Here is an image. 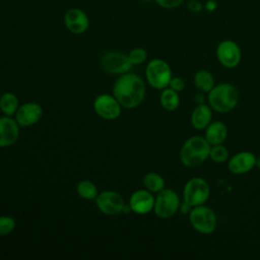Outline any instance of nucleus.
<instances>
[{
  "mask_svg": "<svg viewBox=\"0 0 260 260\" xmlns=\"http://www.w3.org/2000/svg\"><path fill=\"white\" fill-rule=\"evenodd\" d=\"M113 95L126 109L138 107L145 96V84L142 78L134 73L122 74L113 85Z\"/></svg>",
  "mask_w": 260,
  "mask_h": 260,
  "instance_id": "obj_1",
  "label": "nucleus"
},
{
  "mask_svg": "<svg viewBox=\"0 0 260 260\" xmlns=\"http://www.w3.org/2000/svg\"><path fill=\"white\" fill-rule=\"evenodd\" d=\"M211 145L203 136L195 135L188 138L180 150V160L187 168L202 165L208 157Z\"/></svg>",
  "mask_w": 260,
  "mask_h": 260,
  "instance_id": "obj_2",
  "label": "nucleus"
},
{
  "mask_svg": "<svg viewBox=\"0 0 260 260\" xmlns=\"http://www.w3.org/2000/svg\"><path fill=\"white\" fill-rule=\"evenodd\" d=\"M207 101L212 110L221 114L229 113L237 107L239 92L233 84L220 83L208 91Z\"/></svg>",
  "mask_w": 260,
  "mask_h": 260,
  "instance_id": "obj_3",
  "label": "nucleus"
},
{
  "mask_svg": "<svg viewBox=\"0 0 260 260\" xmlns=\"http://www.w3.org/2000/svg\"><path fill=\"white\" fill-rule=\"evenodd\" d=\"M147 82L155 89H164L169 86L172 76L170 65L161 59L151 60L145 68Z\"/></svg>",
  "mask_w": 260,
  "mask_h": 260,
  "instance_id": "obj_4",
  "label": "nucleus"
},
{
  "mask_svg": "<svg viewBox=\"0 0 260 260\" xmlns=\"http://www.w3.org/2000/svg\"><path fill=\"white\" fill-rule=\"evenodd\" d=\"M190 223L200 234H211L214 232L217 220L214 211L204 204L194 206L189 213Z\"/></svg>",
  "mask_w": 260,
  "mask_h": 260,
  "instance_id": "obj_5",
  "label": "nucleus"
},
{
  "mask_svg": "<svg viewBox=\"0 0 260 260\" xmlns=\"http://www.w3.org/2000/svg\"><path fill=\"white\" fill-rule=\"evenodd\" d=\"M210 196L208 183L200 177L191 178L183 190V200L192 207L204 204Z\"/></svg>",
  "mask_w": 260,
  "mask_h": 260,
  "instance_id": "obj_6",
  "label": "nucleus"
},
{
  "mask_svg": "<svg viewBox=\"0 0 260 260\" xmlns=\"http://www.w3.org/2000/svg\"><path fill=\"white\" fill-rule=\"evenodd\" d=\"M180 204L178 194L173 189L165 188L157 193L154 199L153 211L159 218H169L179 210Z\"/></svg>",
  "mask_w": 260,
  "mask_h": 260,
  "instance_id": "obj_7",
  "label": "nucleus"
},
{
  "mask_svg": "<svg viewBox=\"0 0 260 260\" xmlns=\"http://www.w3.org/2000/svg\"><path fill=\"white\" fill-rule=\"evenodd\" d=\"M95 204L99 210L107 215H117L123 212L125 201L121 194L116 191L107 190L98 194Z\"/></svg>",
  "mask_w": 260,
  "mask_h": 260,
  "instance_id": "obj_8",
  "label": "nucleus"
},
{
  "mask_svg": "<svg viewBox=\"0 0 260 260\" xmlns=\"http://www.w3.org/2000/svg\"><path fill=\"white\" fill-rule=\"evenodd\" d=\"M216 58L225 68L232 69L237 67L242 58L239 45L233 40H223L216 47Z\"/></svg>",
  "mask_w": 260,
  "mask_h": 260,
  "instance_id": "obj_9",
  "label": "nucleus"
},
{
  "mask_svg": "<svg viewBox=\"0 0 260 260\" xmlns=\"http://www.w3.org/2000/svg\"><path fill=\"white\" fill-rule=\"evenodd\" d=\"M101 65L106 72L120 75L129 72L133 66L128 55L117 51H111L104 54L101 58Z\"/></svg>",
  "mask_w": 260,
  "mask_h": 260,
  "instance_id": "obj_10",
  "label": "nucleus"
},
{
  "mask_svg": "<svg viewBox=\"0 0 260 260\" xmlns=\"http://www.w3.org/2000/svg\"><path fill=\"white\" fill-rule=\"evenodd\" d=\"M121 105L118 100L111 94L103 93L95 98L93 110L96 115L105 120H115L121 114Z\"/></svg>",
  "mask_w": 260,
  "mask_h": 260,
  "instance_id": "obj_11",
  "label": "nucleus"
},
{
  "mask_svg": "<svg viewBox=\"0 0 260 260\" xmlns=\"http://www.w3.org/2000/svg\"><path fill=\"white\" fill-rule=\"evenodd\" d=\"M64 24L70 32L81 35L87 30L89 19L83 10L79 8H70L64 14Z\"/></svg>",
  "mask_w": 260,
  "mask_h": 260,
  "instance_id": "obj_12",
  "label": "nucleus"
},
{
  "mask_svg": "<svg viewBox=\"0 0 260 260\" xmlns=\"http://www.w3.org/2000/svg\"><path fill=\"white\" fill-rule=\"evenodd\" d=\"M43 115L42 107L34 102L25 103L18 107L15 120L20 127H29L37 124Z\"/></svg>",
  "mask_w": 260,
  "mask_h": 260,
  "instance_id": "obj_13",
  "label": "nucleus"
},
{
  "mask_svg": "<svg viewBox=\"0 0 260 260\" xmlns=\"http://www.w3.org/2000/svg\"><path fill=\"white\" fill-rule=\"evenodd\" d=\"M154 197L152 193L146 189H140L133 192L129 198V206L131 211L137 214H146L153 209Z\"/></svg>",
  "mask_w": 260,
  "mask_h": 260,
  "instance_id": "obj_14",
  "label": "nucleus"
},
{
  "mask_svg": "<svg viewBox=\"0 0 260 260\" xmlns=\"http://www.w3.org/2000/svg\"><path fill=\"white\" fill-rule=\"evenodd\" d=\"M256 156L251 151H240L228 161V168L235 175H243L252 171L255 167Z\"/></svg>",
  "mask_w": 260,
  "mask_h": 260,
  "instance_id": "obj_15",
  "label": "nucleus"
},
{
  "mask_svg": "<svg viewBox=\"0 0 260 260\" xmlns=\"http://www.w3.org/2000/svg\"><path fill=\"white\" fill-rule=\"evenodd\" d=\"M19 125L11 116L0 117V148L12 145L19 136Z\"/></svg>",
  "mask_w": 260,
  "mask_h": 260,
  "instance_id": "obj_16",
  "label": "nucleus"
},
{
  "mask_svg": "<svg viewBox=\"0 0 260 260\" xmlns=\"http://www.w3.org/2000/svg\"><path fill=\"white\" fill-rule=\"evenodd\" d=\"M229 129L226 125L220 121L210 122V124L205 128V139L210 145L222 144L228 138Z\"/></svg>",
  "mask_w": 260,
  "mask_h": 260,
  "instance_id": "obj_17",
  "label": "nucleus"
},
{
  "mask_svg": "<svg viewBox=\"0 0 260 260\" xmlns=\"http://www.w3.org/2000/svg\"><path fill=\"white\" fill-rule=\"evenodd\" d=\"M212 112L209 105H198L191 114V124L197 130L205 129L211 122Z\"/></svg>",
  "mask_w": 260,
  "mask_h": 260,
  "instance_id": "obj_18",
  "label": "nucleus"
},
{
  "mask_svg": "<svg viewBox=\"0 0 260 260\" xmlns=\"http://www.w3.org/2000/svg\"><path fill=\"white\" fill-rule=\"evenodd\" d=\"M159 103L166 111L172 112L177 110L180 105V98L178 91L172 89L171 87L164 88L159 96Z\"/></svg>",
  "mask_w": 260,
  "mask_h": 260,
  "instance_id": "obj_19",
  "label": "nucleus"
},
{
  "mask_svg": "<svg viewBox=\"0 0 260 260\" xmlns=\"http://www.w3.org/2000/svg\"><path fill=\"white\" fill-rule=\"evenodd\" d=\"M195 86L203 92H208L214 86V77L213 75L205 69L197 71L193 78Z\"/></svg>",
  "mask_w": 260,
  "mask_h": 260,
  "instance_id": "obj_20",
  "label": "nucleus"
},
{
  "mask_svg": "<svg viewBox=\"0 0 260 260\" xmlns=\"http://www.w3.org/2000/svg\"><path fill=\"white\" fill-rule=\"evenodd\" d=\"M142 184L144 188L151 193H158L166 188L165 179L159 174L154 172L145 174L142 179Z\"/></svg>",
  "mask_w": 260,
  "mask_h": 260,
  "instance_id": "obj_21",
  "label": "nucleus"
},
{
  "mask_svg": "<svg viewBox=\"0 0 260 260\" xmlns=\"http://www.w3.org/2000/svg\"><path fill=\"white\" fill-rule=\"evenodd\" d=\"M18 109V99L12 92H5L0 96V110L5 116L15 115Z\"/></svg>",
  "mask_w": 260,
  "mask_h": 260,
  "instance_id": "obj_22",
  "label": "nucleus"
},
{
  "mask_svg": "<svg viewBox=\"0 0 260 260\" xmlns=\"http://www.w3.org/2000/svg\"><path fill=\"white\" fill-rule=\"evenodd\" d=\"M77 194L85 200H93L96 198L99 192L96 186L88 181V180H82L80 181L76 186Z\"/></svg>",
  "mask_w": 260,
  "mask_h": 260,
  "instance_id": "obj_23",
  "label": "nucleus"
},
{
  "mask_svg": "<svg viewBox=\"0 0 260 260\" xmlns=\"http://www.w3.org/2000/svg\"><path fill=\"white\" fill-rule=\"evenodd\" d=\"M229 150L225 146L222 144H216L211 145L210 152H209V158L215 162V164H222L225 162L229 158Z\"/></svg>",
  "mask_w": 260,
  "mask_h": 260,
  "instance_id": "obj_24",
  "label": "nucleus"
},
{
  "mask_svg": "<svg viewBox=\"0 0 260 260\" xmlns=\"http://www.w3.org/2000/svg\"><path fill=\"white\" fill-rule=\"evenodd\" d=\"M129 60L132 65H140L147 58V52L143 48H134L128 54Z\"/></svg>",
  "mask_w": 260,
  "mask_h": 260,
  "instance_id": "obj_25",
  "label": "nucleus"
},
{
  "mask_svg": "<svg viewBox=\"0 0 260 260\" xmlns=\"http://www.w3.org/2000/svg\"><path fill=\"white\" fill-rule=\"evenodd\" d=\"M15 228V220L11 216H0V237L7 236L13 232Z\"/></svg>",
  "mask_w": 260,
  "mask_h": 260,
  "instance_id": "obj_26",
  "label": "nucleus"
},
{
  "mask_svg": "<svg viewBox=\"0 0 260 260\" xmlns=\"http://www.w3.org/2000/svg\"><path fill=\"white\" fill-rule=\"evenodd\" d=\"M185 0H154V2L162 8L166 9H174L183 4Z\"/></svg>",
  "mask_w": 260,
  "mask_h": 260,
  "instance_id": "obj_27",
  "label": "nucleus"
},
{
  "mask_svg": "<svg viewBox=\"0 0 260 260\" xmlns=\"http://www.w3.org/2000/svg\"><path fill=\"white\" fill-rule=\"evenodd\" d=\"M186 84H185V80L181 77H172L171 81L169 83V87H171L172 89L180 92L185 88Z\"/></svg>",
  "mask_w": 260,
  "mask_h": 260,
  "instance_id": "obj_28",
  "label": "nucleus"
},
{
  "mask_svg": "<svg viewBox=\"0 0 260 260\" xmlns=\"http://www.w3.org/2000/svg\"><path fill=\"white\" fill-rule=\"evenodd\" d=\"M187 8L189 11H191L193 13H199L204 9L203 3L199 0H189L187 2Z\"/></svg>",
  "mask_w": 260,
  "mask_h": 260,
  "instance_id": "obj_29",
  "label": "nucleus"
},
{
  "mask_svg": "<svg viewBox=\"0 0 260 260\" xmlns=\"http://www.w3.org/2000/svg\"><path fill=\"white\" fill-rule=\"evenodd\" d=\"M217 1L216 0H206L203 3V8L204 10H206L207 12H213L217 9Z\"/></svg>",
  "mask_w": 260,
  "mask_h": 260,
  "instance_id": "obj_30",
  "label": "nucleus"
},
{
  "mask_svg": "<svg viewBox=\"0 0 260 260\" xmlns=\"http://www.w3.org/2000/svg\"><path fill=\"white\" fill-rule=\"evenodd\" d=\"M192 208H193V207H192L190 204H188V203H186V202L184 201L183 203L180 204V208H179V209H180V211H181L183 214H189Z\"/></svg>",
  "mask_w": 260,
  "mask_h": 260,
  "instance_id": "obj_31",
  "label": "nucleus"
},
{
  "mask_svg": "<svg viewBox=\"0 0 260 260\" xmlns=\"http://www.w3.org/2000/svg\"><path fill=\"white\" fill-rule=\"evenodd\" d=\"M194 101H195L198 105H200V104H204V96H203V94H202V93H198V94H196V96H195Z\"/></svg>",
  "mask_w": 260,
  "mask_h": 260,
  "instance_id": "obj_32",
  "label": "nucleus"
},
{
  "mask_svg": "<svg viewBox=\"0 0 260 260\" xmlns=\"http://www.w3.org/2000/svg\"><path fill=\"white\" fill-rule=\"evenodd\" d=\"M255 167L257 169L260 170V156L259 157H256V161H255Z\"/></svg>",
  "mask_w": 260,
  "mask_h": 260,
  "instance_id": "obj_33",
  "label": "nucleus"
},
{
  "mask_svg": "<svg viewBox=\"0 0 260 260\" xmlns=\"http://www.w3.org/2000/svg\"><path fill=\"white\" fill-rule=\"evenodd\" d=\"M142 2H150V1H154V0H140Z\"/></svg>",
  "mask_w": 260,
  "mask_h": 260,
  "instance_id": "obj_34",
  "label": "nucleus"
}]
</instances>
